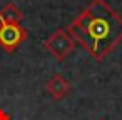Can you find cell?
Segmentation results:
<instances>
[{"label":"cell","mask_w":122,"mask_h":120,"mask_svg":"<svg viewBox=\"0 0 122 120\" xmlns=\"http://www.w3.org/2000/svg\"><path fill=\"white\" fill-rule=\"evenodd\" d=\"M67 32L94 60L102 62L122 42V17L105 0H90Z\"/></svg>","instance_id":"6da1fadb"},{"label":"cell","mask_w":122,"mask_h":120,"mask_svg":"<svg viewBox=\"0 0 122 120\" xmlns=\"http://www.w3.org/2000/svg\"><path fill=\"white\" fill-rule=\"evenodd\" d=\"M77 47V42L74 40V37L64 30V29H59L55 30L45 42H44V48L57 60V62H64Z\"/></svg>","instance_id":"7a4b0ae2"},{"label":"cell","mask_w":122,"mask_h":120,"mask_svg":"<svg viewBox=\"0 0 122 120\" xmlns=\"http://www.w3.org/2000/svg\"><path fill=\"white\" fill-rule=\"evenodd\" d=\"M29 37V32L20 24H0V47L7 53H14Z\"/></svg>","instance_id":"3957f363"},{"label":"cell","mask_w":122,"mask_h":120,"mask_svg":"<svg viewBox=\"0 0 122 120\" xmlns=\"http://www.w3.org/2000/svg\"><path fill=\"white\" fill-rule=\"evenodd\" d=\"M72 87L69 83V80L62 75V73H54L47 82H45V92L50 95L52 100L59 102L62 98H65L70 93Z\"/></svg>","instance_id":"277c9868"},{"label":"cell","mask_w":122,"mask_h":120,"mask_svg":"<svg viewBox=\"0 0 122 120\" xmlns=\"http://www.w3.org/2000/svg\"><path fill=\"white\" fill-rule=\"evenodd\" d=\"M22 19H24L22 10L12 2L5 4L0 9V24H20Z\"/></svg>","instance_id":"5b68a950"},{"label":"cell","mask_w":122,"mask_h":120,"mask_svg":"<svg viewBox=\"0 0 122 120\" xmlns=\"http://www.w3.org/2000/svg\"><path fill=\"white\" fill-rule=\"evenodd\" d=\"M0 120H12V117H10L4 108H0Z\"/></svg>","instance_id":"8992f818"},{"label":"cell","mask_w":122,"mask_h":120,"mask_svg":"<svg viewBox=\"0 0 122 120\" xmlns=\"http://www.w3.org/2000/svg\"><path fill=\"white\" fill-rule=\"evenodd\" d=\"M100 120H104V118H100Z\"/></svg>","instance_id":"52a82bcc"}]
</instances>
